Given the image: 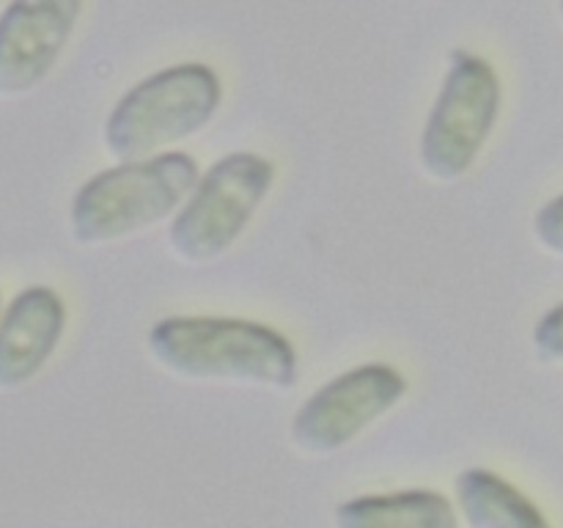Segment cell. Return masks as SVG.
<instances>
[{
    "label": "cell",
    "instance_id": "cell-13",
    "mask_svg": "<svg viewBox=\"0 0 563 528\" xmlns=\"http://www.w3.org/2000/svg\"><path fill=\"white\" fill-rule=\"evenodd\" d=\"M559 14H561V25H563V0H559Z\"/></svg>",
    "mask_w": 563,
    "mask_h": 528
},
{
    "label": "cell",
    "instance_id": "cell-4",
    "mask_svg": "<svg viewBox=\"0 0 563 528\" xmlns=\"http://www.w3.org/2000/svg\"><path fill=\"white\" fill-rule=\"evenodd\" d=\"M275 185V165L256 152H231L198 176L168 223V251L187 267H207L234 248Z\"/></svg>",
    "mask_w": 563,
    "mask_h": 528
},
{
    "label": "cell",
    "instance_id": "cell-9",
    "mask_svg": "<svg viewBox=\"0 0 563 528\" xmlns=\"http://www.w3.org/2000/svg\"><path fill=\"white\" fill-rule=\"evenodd\" d=\"M335 528H460L456 506L434 490H401L344 501L333 512Z\"/></svg>",
    "mask_w": 563,
    "mask_h": 528
},
{
    "label": "cell",
    "instance_id": "cell-14",
    "mask_svg": "<svg viewBox=\"0 0 563 528\" xmlns=\"http://www.w3.org/2000/svg\"><path fill=\"white\" fill-rule=\"evenodd\" d=\"M5 3H9V0H0V6H5Z\"/></svg>",
    "mask_w": 563,
    "mask_h": 528
},
{
    "label": "cell",
    "instance_id": "cell-10",
    "mask_svg": "<svg viewBox=\"0 0 563 528\" xmlns=\"http://www.w3.org/2000/svg\"><path fill=\"white\" fill-rule=\"evenodd\" d=\"M454 498L467 528H550L531 498L484 468H467L456 476Z\"/></svg>",
    "mask_w": 563,
    "mask_h": 528
},
{
    "label": "cell",
    "instance_id": "cell-1",
    "mask_svg": "<svg viewBox=\"0 0 563 528\" xmlns=\"http://www.w3.org/2000/svg\"><path fill=\"white\" fill-rule=\"evenodd\" d=\"M148 361L168 377L286 394L297 352L280 330L236 317H165L146 333Z\"/></svg>",
    "mask_w": 563,
    "mask_h": 528
},
{
    "label": "cell",
    "instance_id": "cell-7",
    "mask_svg": "<svg viewBox=\"0 0 563 528\" xmlns=\"http://www.w3.org/2000/svg\"><path fill=\"white\" fill-rule=\"evenodd\" d=\"M82 0H9L0 14V99L36 91L64 55Z\"/></svg>",
    "mask_w": 563,
    "mask_h": 528
},
{
    "label": "cell",
    "instance_id": "cell-12",
    "mask_svg": "<svg viewBox=\"0 0 563 528\" xmlns=\"http://www.w3.org/2000/svg\"><path fill=\"white\" fill-rule=\"evenodd\" d=\"M531 231L544 253L563 258V193L537 209Z\"/></svg>",
    "mask_w": 563,
    "mask_h": 528
},
{
    "label": "cell",
    "instance_id": "cell-8",
    "mask_svg": "<svg viewBox=\"0 0 563 528\" xmlns=\"http://www.w3.org/2000/svg\"><path fill=\"white\" fill-rule=\"evenodd\" d=\"M66 330V306L49 286H27L0 314V391L36 380L58 350Z\"/></svg>",
    "mask_w": 563,
    "mask_h": 528
},
{
    "label": "cell",
    "instance_id": "cell-6",
    "mask_svg": "<svg viewBox=\"0 0 563 528\" xmlns=\"http://www.w3.org/2000/svg\"><path fill=\"white\" fill-rule=\"evenodd\" d=\"M407 396V380L388 363H363L319 385L291 416L289 440L302 457L339 454L383 421Z\"/></svg>",
    "mask_w": 563,
    "mask_h": 528
},
{
    "label": "cell",
    "instance_id": "cell-3",
    "mask_svg": "<svg viewBox=\"0 0 563 528\" xmlns=\"http://www.w3.org/2000/svg\"><path fill=\"white\" fill-rule=\"evenodd\" d=\"M223 102V86L207 64H174L126 88L102 127L115 163L157 157L207 130Z\"/></svg>",
    "mask_w": 563,
    "mask_h": 528
},
{
    "label": "cell",
    "instance_id": "cell-5",
    "mask_svg": "<svg viewBox=\"0 0 563 528\" xmlns=\"http://www.w3.org/2000/svg\"><path fill=\"white\" fill-rule=\"evenodd\" d=\"M500 102L504 88L493 64L467 50H451L418 141V163L429 182L456 185L471 174L498 124Z\"/></svg>",
    "mask_w": 563,
    "mask_h": 528
},
{
    "label": "cell",
    "instance_id": "cell-11",
    "mask_svg": "<svg viewBox=\"0 0 563 528\" xmlns=\"http://www.w3.org/2000/svg\"><path fill=\"white\" fill-rule=\"evenodd\" d=\"M533 355L548 366H563V300L548 308L533 324L531 333Z\"/></svg>",
    "mask_w": 563,
    "mask_h": 528
},
{
    "label": "cell",
    "instance_id": "cell-2",
    "mask_svg": "<svg viewBox=\"0 0 563 528\" xmlns=\"http://www.w3.org/2000/svg\"><path fill=\"white\" fill-rule=\"evenodd\" d=\"M198 176V163L185 152H165L99 170L71 196V240L82 248L119 245L165 223L187 201Z\"/></svg>",
    "mask_w": 563,
    "mask_h": 528
}]
</instances>
